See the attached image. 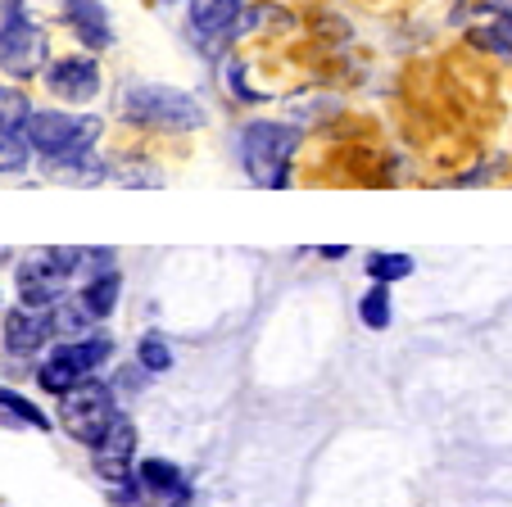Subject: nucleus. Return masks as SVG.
Instances as JSON below:
<instances>
[{
	"label": "nucleus",
	"mask_w": 512,
	"mask_h": 507,
	"mask_svg": "<svg viewBox=\"0 0 512 507\" xmlns=\"http://www.w3.org/2000/svg\"><path fill=\"white\" fill-rule=\"evenodd\" d=\"M91 249H41L28 254L19 263V295L28 308H55L64 299L68 281L82 277V263H87Z\"/></svg>",
	"instance_id": "nucleus-1"
},
{
	"label": "nucleus",
	"mask_w": 512,
	"mask_h": 507,
	"mask_svg": "<svg viewBox=\"0 0 512 507\" xmlns=\"http://www.w3.org/2000/svg\"><path fill=\"white\" fill-rule=\"evenodd\" d=\"M300 150V132L281 123H250L241 136L245 173L259 186H286V168Z\"/></svg>",
	"instance_id": "nucleus-2"
},
{
	"label": "nucleus",
	"mask_w": 512,
	"mask_h": 507,
	"mask_svg": "<svg viewBox=\"0 0 512 507\" xmlns=\"http://www.w3.org/2000/svg\"><path fill=\"white\" fill-rule=\"evenodd\" d=\"M123 114L136 118V123H150V127H173V132H186V127L204 123V109L195 105L186 91L155 87V82H136V87H127L123 91Z\"/></svg>",
	"instance_id": "nucleus-3"
},
{
	"label": "nucleus",
	"mask_w": 512,
	"mask_h": 507,
	"mask_svg": "<svg viewBox=\"0 0 512 507\" xmlns=\"http://www.w3.org/2000/svg\"><path fill=\"white\" fill-rule=\"evenodd\" d=\"M23 132H28L32 150H41L46 159H68V154H82L96 145L100 118H78V114H55V109H46V114H32Z\"/></svg>",
	"instance_id": "nucleus-4"
},
{
	"label": "nucleus",
	"mask_w": 512,
	"mask_h": 507,
	"mask_svg": "<svg viewBox=\"0 0 512 507\" xmlns=\"http://www.w3.org/2000/svg\"><path fill=\"white\" fill-rule=\"evenodd\" d=\"M59 417H64V431L73 435V440L82 444H96L100 435L114 426V394H109V385L100 381H82L78 390H68L64 394V408H59Z\"/></svg>",
	"instance_id": "nucleus-5"
},
{
	"label": "nucleus",
	"mask_w": 512,
	"mask_h": 507,
	"mask_svg": "<svg viewBox=\"0 0 512 507\" xmlns=\"http://www.w3.org/2000/svg\"><path fill=\"white\" fill-rule=\"evenodd\" d=\"M41 59H46V32H41L37 23L14 19L10 28L0 32V68H5V73L28 77L41 68Z\"/></svg>",
	"instance_id": "nucleus-6"
},
{
	"label": "nucleus",
	"mask_w": 512,
	"mask_h": 507,
	"mask_svg": "<svg viewBox=\"0 0 512 507\" xmlns=\"http://www.w3.org/2000/svg\"><path fill=\"white\" fill-rule=\"evenodd\" d=\"M46 82L59 100L87 105V100H96V91H100V68H96V59L73 55V59H59V64L46 73Z\"/></svg>",
	"instance_id": "nucleus-7"
},
{
	"label": "nucleus",
	"mask_w": 512,
	"mask_h": 507,
	"mask_svg": "<svg viewBox=\"0 0 512 507\" xmlns=\"http://www.w3.org/2000/svg\"><path fill=\"white\" fill-rule=\"evenodd\" d=\"M132 453H136V431H132V421L127 417H114V426L91 444L96 471L105 480H127V462H132Z\"/></svg>",
	"instance_id": "nucleus-8"
},
{
	"label": "nucleus",
	"mask_w": 512,
	"mask_h": 507,
	"mask_svg": "<svg viewBox=\"0 0 512 507\" xmlns=\"http://www.w3.org/2000/svg\"><path fill=\"white\" fill-rule=\"evenodd\" d=\"M46 335H50V308L23 304L5 317V349H14V354H32Z\"/></svg>",
	"instance_id": "nucleus-9"
},
{
	"label": "nucleus",
	"mask_w": 512,
	"mask_h": 507,
	"mask_svg": "<svg viewBox=\"0 0 512 507\" xmlns=\"http://www.w3.org/2000/svg\"><path fill=\"white\" fill-rule=\"evenodd\" d=\"M68 23L82 37V46H91V50L114 46V28H109V14L100 0H73L68 5Z\"/></svg>",
	"instance_id": "nucleus-10"
},
{
	"label": "nucleus",
	"mask_w": 512,
	"mask_h": 507,
	"mask_svg": "<svg viewBox=\"0 0 512 507\" xmlns=\"http://www.w3.org/2000/svg\"><path fill=\"white\" fill-rule=\"evenodd\" d=\"M245 0H191V28L200 37H218L227 32V23H236Z\"/></svg>",
	"instance_id": "nucleus-11"
},
{
	"label": "nucleus",
	"mask_w": 512,
	"mask_h": 507,
	"mask_svg": "<svg viewBox=\"0 0 512 507\" xmlns=\"http://www.w3.org/2000/svg\"><path fill=\"white\" fill-rule=\"evenodd\" d=\"M91 322H96V313L82 304V295H78V299H59V304L50 308V331H55V335H68V340H87V335H91Z\"/></svg>",
	"instance_id": "nucleus-12"
},
{
	"label": "nucleus",
	"mask_w": 512,
	"mask_h": 507,
	"mask_svg": "<svg viewBox=\"0 0 512 507\" xmlns=\"http://www.w3.org/2000/svg\"><path fill=\"white\" fill-rule=\"evenodd\" d=\"M46 173L55 177V182L96 186L100 177H105V168H100V163L91 159V150H82V154H68V159H46Z\"/></svg>",
	"instance_id": "nucleus-13"
},
{
	"label": "nucleus",
	"mask_w": 512,
	"mask_h": 507,
	"mask_svg": "<svg viewBox=\"0 0 512 507\" xmlns=\"http://www.w3.org/2000/svg\"><path fill=\"white\" fill-rule=\"evenodd\" d=\"M55 354H64L68 363L78 367V372H87V376H91L109 354H114V345H109L105 335H87V340H68V345H64V349H55Z\"/></svg>",
	"instance_id": "nucleus-14"
},
{
	"label": "nucleus",
	"mask_w": 512,
	"mask_h": 507,
	"mask_svg": "<svg viewBox=\"0 0 512 507\" xmlns=\"http://www.w3.org/2000/svg\"><path fill=\"white\" fill-rule=\"evenodd\" d=\"M82 304L96 313V322L114 313V304H118V272H114V268H109V272H96V277L82 286Z\"/></svg>",
	"instance_id": "nucleus-15"
},
{
	"label": "nucleus",
	"mask_w": 512,
	"mask_h": 507,
	"mask_svg": "<svg viewBox=\"0 0 512 507\" xmlns=\"http://www.w3.org/2000/svg\"><path fill=\"white\" fill-rule=\"evenodd\" d=\"M141 485L150 489V494H186V485H182V471L173 467V462H164V458H150V462H141Z\"/></svg>",
	"instance_id": "nucleus-16"
},
{
	"label": "nucleus",
	"mask_w": 512,
	"mask_h": 507,
	"mask_svg": "<svg viewBox=\"0 0 512 507\" xmlns=\"http://www.w3.org/2000/svg\"><path fill=\"white\" fill-rule=\"evenodd\" d=\"M82 381H87V372H78V367L68 363L64 354H55L46 367H41V385H46L50 394H59V399H64L68 390H78Z\"/></svg>",
	"instance_id": "nucleus-17"
},
{
	"label": "nucleus",
	"mask_w": 512,
	"mask_h": 507,
	"mask_svg": "<svg viewBox=\"0 0 512 507\" xmlns=\"http://www.w3.org/2000/svg\"><path fill=\"white\" fill-rule=\"evenodd\" d=\"M32 118V105L23 91L14 87H0V132H23Z\"/></svg>",
	"instance_id": "nucleus-18"
},
{
	"label": "nucleus",
	"mask_w": 512,
	"mask_h": 507,
	"mask_svg": "<svg viewBox=\"0 0 512 507\" xmlns=\"http://www.w3.org/2000/svg\"><path fill=\"white\" fill-rule=\"evenodd\" d=\"M368 277L381 281V286L404 281V277H413V259H408V254H372V259H368Z\"/></svg>",
	"instance_id": "nucleus-19"
},
{
	"label": "nucleus",
	"mask_w": 512,
	"mask_h": 507,
	"mask_svg": "<svg viewBox=\"0 0 512 507\" xmlns=\"http://www.w3.org/2000/svg\"><path fill=\"white\" fill-rule=\"evenodd\" d=\"M358 317H363L368 326H377V331H381V326H390V290L381 286V281L363 299H358Z\"/></svg>",
	"instance_id": "nucleus-20"
},
{
	"label": "nucleus",
	"mask_w": 512,
	"mask_h": 507,
	"mask_svg": "<svg viewBox=\"0 0 512 507\" xmlns=\"http://www.w3.org/2000/svg\"><path fill=\"white\" fill-rule=\"evenodd\" d=\"M28 136L19 132H0V173H23L28 168Z\"/></svg>",
	"instance_id": "nucleus-21"
},
{
	"label": "nucleus",
	"mask_w": 512,
	"mask_h": 507,
	"mask_svg": "<svg viewBox=\"0 0 512 507\" xmlns=\"http://www.w3.org/2000/svg\"><path fill=\"white\" fill-rule=\"evenodd\" d=\"M0 408L5 412H14V417L19 421H28L32 431H50V417L41 408H32L28 399H23V394H10V390H0Z\"/></svg>",
	"instance_id": "nucleus-22"
},
{
	"label": "nucleus",
	"mask_w": 512,
	"mask_h": 507,
	"mask_svg": "<svg viewBox=\"0 0 512 507\" xmlns=\"http://www.w3.org/2000/svg\"><path fill=\"white\" fill-rule=\"evenodd\" d=\"M472 41L485 50H494V55H512V19H499V23H490V28H476Z\"/></svg>",
	"instance_id": "nucleus-23"
},
{
	"label": "nucleus",
	"mask_w": 512,
	"mask_h": 507,
	"mask_svg": "<svg viewBox=\"0 0 512 507\" xmlns=\"http://www.w3.org/2000/svg\"><path fill=\"white\" fill-rule=\"evenodd\" d=\"M136 358H141L145 372H168V367H173V354H168V345L159 340V335H145L141 349H136Z\"/></svg>",
	"instance_id": "nucleus-24"
},
{
	"label": "nucleus",
	"mask_w": 512,
	"mask_h": 507,
	"mask_svg": "<svg viewBox=\"0 0 512 507\" xmlns=\"http://www.w3.org/2000/svg\"><path fill=\"white\" fill-rule=\"evenodd\" d=\"M14 19H23V14H19V0H0V32L10 28Z\"/></svg>",
	"instance_id": "nucleus-25"
},
{
	"label": "nucleus",
	"mask_w": 512,
	"mask_h": 507,
	"mask_svg": "<svg viewBox=\"0 0 512 507\" xmlns=\"http://www.w3.org/2000/svg\"><path fill=\"white\" fill-rule=\"evenodd\" d=\"M481 10L499 14V19H512V0H481Z\"/></svg>",
	"instance_id": "nucleus-26"
}]
</instances>
